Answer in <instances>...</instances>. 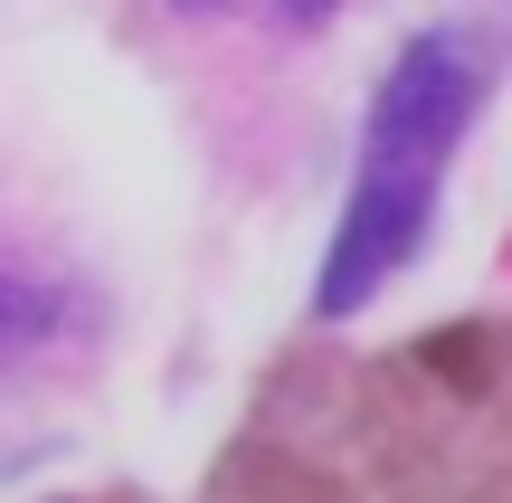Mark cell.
I'll use <instances>...</instances> for the list:
<instances>
[{
    "label": "cell",
    "instance_id": "cell-2",
    "mask_svg": "<svg viewBox=\"0 0 512 503\" xmlns=\"http://www.w3.org/2000/svg\"><path fill=\"white\" fill-rule=\"evenodd\" d=\"M370 503H512V323L475 314L361 371Z\"/></svg>",
    "mask_w": 512,
    "mask_h": 503
},
{
    "label": "cell",
    "instance_id": "cell-4",
    "mask_svg": "<svg viewBox=\"0 0 512 503\" xmlns=\"http://www.w3.org/2000/svg\"><path fill=\"white\" fill-rule=\"evenodd\" d=\"M181 10H228V0H181ZM266 10H275V19H304V29H313V19H332V0H266Z\"/></svg>",
    "mask_w": 512,
    "mask_h": 503
},
{
    "label": "cell",
    "instance_id": "cell-3",
    "mask_svg": "<svg viewBox=\"0 0 512 503\" xmlns=\"http://www.w3.org/2000/svg\"><path fill=\"white\" fill-rule=\"evenodd\" d=\"M209 494L219 503H361L332 466H313L304 447H285V437H266V428H247L238 447L219 456V485Z\"/></svg>",
    "mask_w": 512,
    "mask_h": 503
},
{
    "label": "cell",
    "instance_id": "cell-1",
    "mask_svg": "<svg viewBox=\"0 0 512 503\" xmlns=\"http://www.w3.org/2000/svg\"><path fill=\"white\" fill-rule=\"evenodd\" d=\"M484 86H494V48L475 29H427L399 48V67L380 76L370 95V133H361V171H351V200L342 228H332V257H323V314H361L389 276L427 247L437 228V181L456 162L465 124H475Z\"/></svg>",
    "mask_w": 512,
    "mask_h": 503
}]
</instances>
